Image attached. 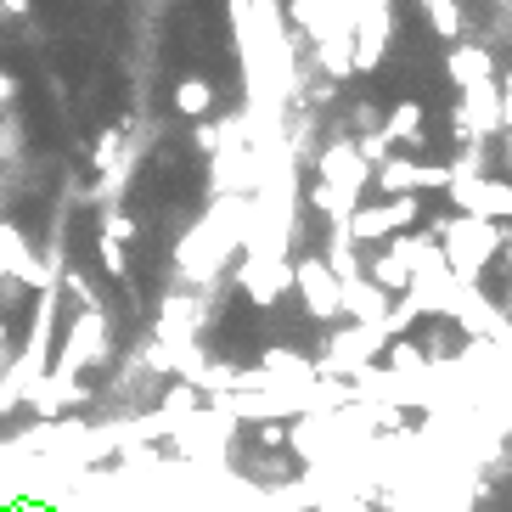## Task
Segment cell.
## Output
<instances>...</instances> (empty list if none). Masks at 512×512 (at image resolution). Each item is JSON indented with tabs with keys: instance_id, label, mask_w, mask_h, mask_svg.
Instances as JSON below:
<instances>
[{
	"instance_id": "6da1fadb",
	"label": "cell",
	"mask_w": 512,
	"mask_h": 512,
	"mask_svg": "<svg viewBox=\"0 0 512 512\" xmlns=\"http://www.w3.org/2000/svg\"><path fill=\"white\" fill-rule=\"evenodd\" d=\"M456 74H462V79L484 74V57H479V51H462V57H456Z\"/></svg>"
}]
</instances>
